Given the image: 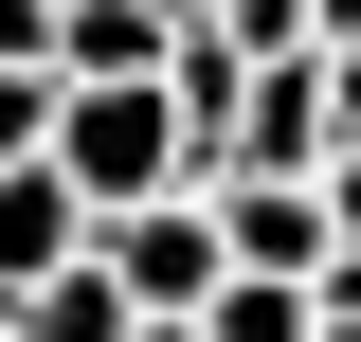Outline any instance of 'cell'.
<instances>
[{
  "label": "cell",
  "mask_w": 361,
  "mask_h": 342,
  "mask_svg": "<svg viewBox=\"0 0 361 342\" xmlns=\"http://www.w3.org/2000/svg\"><path fill=\"white\" fill-rule=\"evenodd\" d=\"M54 180H73L90 216L180 198V180H199V144H180V90H163V72H73V108H54Z\"/></svg>",
  "instance_id": "1"
},
{
  "label": "cell",
  "mask_w": 361,
  "mask_h": 342,
  "mask_svg": "<svg viewBox=\"0 0 361 342\" xmlns=\"http://www.w3.org/2000/svg\"><path fill=\"white\" fill-rule=\"evenodd\" d=\"M90 253L127 270V306L145 324H199V306L235 289V234H217V198L180 180V198H127V216H90Z\"/></svg>",
  "instance_id": "2"
},
{
  "label": "cell",
  "mask_w": 361,
  "mask_h": 342,
  "mask_svg": "<svg viewBox=\"0 0 361 342\" xmlns=\"http://www.w3.org/2000/svg\"><path fill=\"white\" fill-rule=\"evenodd\" d=\"M253 163V180H325V54H253L235 72V144H217V180Z\"/></svg>",
  "instance_id": "3"
},
{
  "label": "cell",
  "mask_w": 361,
  "mask_h": 342,
  "mask_svg": "<svg viewBox=\"0 0 361 342\" xmlns=\"http://www.w3.org/2000/svg\"><path fill=\"white\" fill-rule=\"evenodd\" d=\"M217 198V234H235V270H289V289H325V180H199Z\"/></svg>",
  "instance_id": "4"
},
{
  "label": "cell",
  "mask_w": 361,
  "mask_h": 342,
  "mask_svg": "<svg viewBox=\"0 0 361 342\" xmlns=\"http://www.w3.org/2000/svg\"><path fill=\"white\" fill-rule=\"evenodd\" d=\"M73 253H90V198H73L54 163H0V306H18V289H54Z\"/></svg>",
  "instance_id": "5"
},
{
  "label": "cell",
  "mask_w": 361,
  "mask_h": 342,
  "mask_svg": "<svg viewBox=\"0 0 361 342\" xmlns=\"http://www.w3.org/2000/svg\"><path fill=\"white\" fill-rule=\"evenodd\" d=\"M18 342H145V306H127V270H109V253H73L54 289H18Z\"/></svg>",
  "instance_id": "6"
},
{
  "label": "cell",
  "mask_w": 361,
  "mask_h": 342,
  "mask_svg": "<svg viewBox=\"0 0 361 342\" xmlns=\"http://www.w3.org/2000/svg\"><path fill=\"white\" fill-rule=\"evenodd\" d=\"M180 18H145V0H54V72H163Z\"/></svg>",
  "instance_id": "7"
},
{
  "label": "cell",
  "mask_w": 361,
  "mask_h": 342,
  "mask_svg": "<svg viewBox=\"0 0 361 342\" xmlns=\"http://www.w3.org/2000/svg\"><path fill=\"white\" fill-rule=\"evenodd\" d=\"M199 342H325V289H289V270H235V289L199 306Z\"/></svg>",
  "instance_id": "8"
},
{
  "label": "cell",
  "mask_w": 361,
  "mask_h": 342,
  "mask_svg": "<svg viewBox=\"0 0 361 342\" xmlns=\"http://www.w3.org/2000/svg\"><path fill=\"white\" fill-rule=\"evenodd\" d=\"M54 108H73V72H0V163H54Z\"/></svg>",
  "instance_id": "9"
},
{
  "label": "cell",
  "mask_w": 361,
  "mask_h": 342,
  "mask_svg": "<svg viewBox=\"0 0 361 342\" xmlns=\"http://www.w3.org/2000/svg\"><path fill=\"white\" fill-rule=\"evenodd\" d=\"M0 72H54V0H0Z\"/></svg>",
  "instance_id": "10"
},
{
  "label": "cell",
  "mask_w": 361,
  "mask_h": 342,
  "mask_svg": "<svg viewBox=\"0 0 361 342\" xmlns=\"http://www.w3.org/2000/svg\"><path fill=\"white\" fill-rule=\"evenodd\" d=\"M325 253H361V144H325Z\"/></svg>",
  "instance_id": "11"
},
{
  "label": "cell",
  "mask_w": 361,
  "mask_h": 342,
  "mask_svg": "<svg viewBox=\"0 0 361 342\" xmlns=\"http://www.w3.org/2000/svg\"><path fill=\"white\" fill-rule=\"evenodd\" d=\"M325 144H361V37L325 54Z\"/></svg>",
  "instance_id": "12"
},
{
  "label": "cell",
  "mask_w": 361,
  "mask_h": 342,
  "mask_svg": "<svg viewBox=\"0 0 361 342\" xmlns=\"http://www.w3.org/2000/svg\"><path fill=\"white\" fill-rule=\"evenodd\" d=\"M145 18H180V37H199V18H217V0H145Z\"/></svg>",
  "instance_id": "13"
},
{
  "label": "cell",
  "mask_w": 361,
  "mask_h": 342,
  "mask_svg": "<svg viewBox=\"0 0 361 342\" xmlns=\"http://www.w3.org/2000/svg\"><path fill=\"white\" fill-rule=\"evenodd\" d=\"M145 342H199V324H145Z\"/></svg>",
  "instance_id": "14"
},
{
  "label": "cell",
  "mask_w": 361,
  "mask_h": 342,
  "mask_svg": "<svg viewBox=\"0 0 361 342\" xmlns=\"http://www.w3.org/2000/svg\"><path fill=\"white\" fill-rule=\"evenodd\" d=\"M0 342H18V306H0Z\"/></svg>",
  "instance_id": "15"
}]
</instances>
